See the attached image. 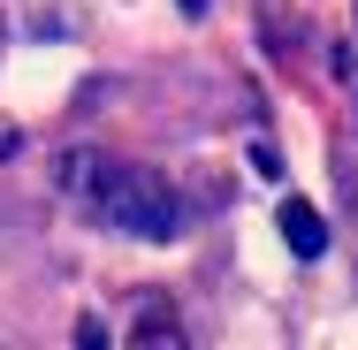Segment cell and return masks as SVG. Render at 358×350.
I'll return each instance as SVG.
<instances>
[{
  "instance_id": "6da1fadb",
  "label": "cell",
  "mask_w": 358,
  "mask_h": 350,
  "mask_svg": "<svg viewBox=\"0 0 358 350\" xmlns=\"http://www.w3.org/2000/svg\"><path fill=\"white\" fill-rule=\"evenodd\" d=\"M54 183L76 198V213H92V221L115 228V236H138V244L183 236L176 183L152 175V168H138V160H115V152H99V145H69V152L54 160Z\"/></svg>"
},
{
  "instance_id": "7a4b0ae2",
  "label": "cell",
  "mask_w": 358,
  "mask_h": 350,
  "mask_svg": "<svg viewBox=\"0 0 358 350\" xmlns=\"http://www.w3.org/2000/svg\"><path fill=\"white\" fill-rule=\"evenodd\" d=\"M282 244L297 259H320V251H328V221L305 206V198H282Z\"/></svg>"
}]
</instances>
